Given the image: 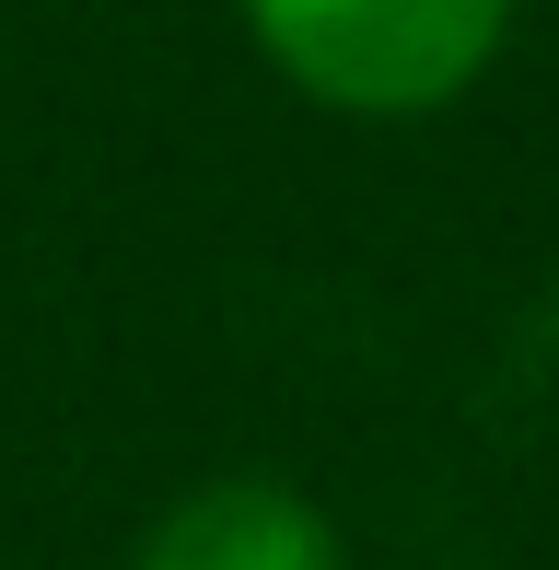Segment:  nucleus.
<instances>
[{
    "instance_id": "nucleus-1",
    "label": "nucleus",
    "mask_w": 559,
    "mask_h": 570,
    "mask_svg": "<svg viewBox=\"0 0 559 570\" xmlns=\"http://www.w3.org/2000/svg\"><path fill=\"white\" fill-rule=\"evenodd\" d=\"M257 59L339 117H431L501 59L513 0H234Z\"/></svg>"
},
{
    "instance_id": "nucleus-2",
    "label": "nucleus",
    "mask_w": 559,
    "mask_h": 570,
    "mask_svg": "<svg viewBox=\"0 0 559 570\" xmlns=\"http://www.w3.org/2000/svg\"><path fill=\"white\" fill-rule=\"evenodd\" d=\"M129 570H350V548L292 478H210L151 512Z\"/></svg>"
}]
</instances>
